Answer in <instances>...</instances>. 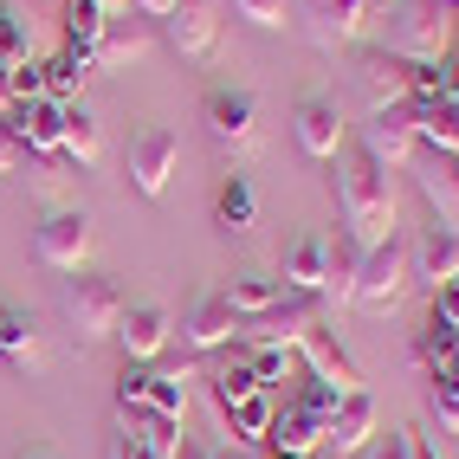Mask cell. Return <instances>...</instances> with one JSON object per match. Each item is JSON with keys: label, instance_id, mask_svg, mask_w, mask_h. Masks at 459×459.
<instances>
[{"label": "cell", "instance_id": "obj_1", "mask_svg": "<svg viewBox=\"0 0 459 459\" xmlns=\"http://www.w3.org/2000/svg\"><path fill=\"white\" fill-rule=\"evenodd\" d=\"M336 213H343V239H356L362 253L394 239V181L362 143H343L336 156Z\"/></svg>", "mask_w": 459, "mask_h": 459}, {"label": "cell", "instance_id": "obj_2", "mask_svg": "<svg viewBox=\"0 0 459 459\" xmlns=\"http://www.w3.org/2000/svg\"><path fill=\"white\" fill-rule=\"evenodd\" d=\"M382 46L394 58H408V65H440L459 46V7H446V0H408V7L388 20Z\"/></svg>", "mask_w": 459, "mask_h": 459}, {"label": "cell", "instance_id": "obj_3", "mask_svg": "<svg viewBox=\"0 0 459 459\" xmlns=\"http://www.w3.org/2000/svg\"><path fill=\"white\" fill-rule=\"evenodd\" d=\"M58 317H65L72 343L91 350V343H104V336H117L124 291H117V279H98V272H72V279L58 285Z\"/></svg>", "mask_w": 459, "mask_h": 459}, {"label": "cell", "instance_id": "obj_4", "mask_svg": "<svg viewBox=\"0 0 459 459\" xmlns=\"http://www.w3.org/2000/svg\"><path fill=\"white\" fill-rule=\"evenodd\" d=\"M201 130H207V149L221 162H247L259 149V104H253V91L213 84L201 98Z\"/></svg>", "mask_w": 459, "mask_h": 459}, {"label": "cell", "instance_id": "obj_5", "mask_svg": "<svg viewBox=\"0 0 459 459\" xmlns=\"http://www.w3.org/2000/svg\"><path fill=\"white\" fill-rule=\"evenodd\" d=\"M408 279H414V259H408V239L394 233V239H382V247L362 253L356 304H362V311H376V317H394V311H402V298H408Z\"/></svg>", "mask_w": 459, "mask_h": 459}, {"label": "cell", "instance_id": "obj_6", "mask_svg": "<svg viewBox=\"0 0 459 459\" xmlns=\"http://www.w3.org/2000/svg\"><path fill=\"white\" fill-rule=\"evenodd\" d=\"M91 247H98V233H91V213L84 207H52L46 221L33 227V259L46 265V272H84V259H91Z\"/></svg>", "mask_w": 459, "mask_h": 459}, {"label": "cell", "instance_id": "obj_7", "mask_svg": "<svg viewBox=\"0 0 459 459\" xmlns=\"http://www.w3.org/2000/svg\"><path fill=\"white\" fill-rule=\"evenodd\" d=\"M382 0H304V39H311L324 58L350 52L362 33H369Z\"/></svg>", "mask_w": 459, "mask_h": 459}, {"label": "cell", "instance_id": "obj_8", "mask_svg": "<svg viewBox=\"0 0 459 459\" xmlns=\"http://www.w3.org/2000/svg\"><path fill=\"white\" fill-rule=\"evenodd\" d=\"M175 162H181V136H175V130H162V124H149V130H136V136H130L124 175H130V188H136L143 201H162V195H169Z\"/></svg>", "mask_w": 459, "mask_h": 459}, {"label": "cell", "instance_id": "obj_9", "mask_svg": "<svg viewBox=\"0 0 459 459\" xmlns=\"http://www.w3.org/2000/svg\"><path fill=\"white\" fill-rule=\"evenodd\" d=\"M356 84H362V98H369V110H408L414 104V65L394 58L388 46H369L356 58Z\"/></svg>", "mask_w": 459, "mask_h": 459}, {"label": "cell", "instance_id": "obj_10", "mask_svg": "<svg viewBox=\"0 0 459 459\" xmlns=\"http://www.w3.org/2000/svg\"><path fill=\"white\" fill-rule=\"evenodd\" d=\"M175 336H181V350H188V356H213V350L239 343V311L227 304V291H201Z\"/></svg>", "mask_w": 459, "mask_h": 459}, {"label": "cell", "instance_id": "obj_11", "mask_svg": "<svg viewBox=\"0 0 459 459\" xmlns=\"http://www.w3.org/2000/svg\"><path fill=\"white\" fill-rule=\"evenodd\" d=\"M369 156L388 169V175H402V169H414V156H420V136H414V104L408 110H369V124H362V136H356Z\"/></svg>", "mask_w": 459, "mask_h": 459}, {"label": "cell", "instance_id": "obj_12", "mask_svg": "<svg viewBox=\"0 0 459 459\" xmlns=\"http://www.w3.org/2000/svg\"><path fill=\"white\" fill-rule=\"evenodd\" d=\"M298 362L311 369V382H324V388H336V394H356V388H362V369L350 362V350L336 343V330H330L324 317L298 336Z\"/></svg>", "mask_w": 459, "mask_h": 459}, {"label": "cell", "instance_id": "obj_13", "mask_svg": "<svg viewBox=\"0 0 459 459\" xmlns=\"http://www.w3.org/2000/svg\"><path fill=\"white\" fill-rule=\"evenodd\" d=\"M65 110L72 104H52V98H20L0 124L13 130V143L26 149V156H58L65 149Z\"/></svg>", "mask_w": 459, "mask_h": 459}, {"label": "cell", "instance_id": "obj_14", "mask_svg": "<svg viewBox=\"0 0 459 459\" xmlns=\"http://www.w3.org/2000/svg\"><path fill=\"white\" fill-rule=\"evenodd\" d=\"M324 317V304L317 298H298V291H285L272 311H259V317H247L239 324V343H285V350H298V336L311 330Z\"/></svg>", "mask_w": 459, "mask_h": 459}, {"label": "cell", "instance_id": "obj_15", "mask_svg": "<svg viewBox=\"0 0 459 459\" xmlns=\"http://www.w3.org/2000/svg\"><path fill=\"white\" fill-rule=\"evenodd\" d=\"M162 39L181 58H213L221 52V7L213 0H175V13L162 20Z\"/></svg>", "mask_w": 459, "mask_h": 459}, {"label": "cell", "instance_id": "obj_16", "mask_svg": "<svg viewBox=\"0 0 459 459\" xmlns=\"http://www.w3.org/2000/svg\"><path fill=\"white\" fill-rule=\"evenodd\" d=\"M291 136H298V149H304L311 162H336V156H343V143H350V130H343V117H336L330 98H298Z\"/></svg>", "mask_w": 459, "mask_h": 459}, {"label": "cell", "instance_id": "obj_17", "mask_svg": "<svg viewBox=\"0 0 459 459\" xmlns=\"http://www.w3.org/2000/svg\"><path fill=\"white\" fill-rule=\"evenodd\" d=\"M175 336V317L162 311V304H124V317H117V350H124V362H156L169 350Z\"/></svg>", "mask_w": 459, "mask_h": 459}, {"label": "cell", "instance_id": "obj_18", "mask_svg": "<svg viewBox=\"0 0 459 459\" xmlns=\"http://www.w3.org/2000/svg\"><path fill=\"white\" fill-rule=\"evenodd\" d=\"M0 369H13V376H39L46 369V336L20 304H0Z\"/></svg>", "mask_w": 459, "mask_h": 459}, {"label": "cell", "instance_id": "obj_19", "mask_svg": "<svg viewBox=\"0 0 459 459\" xmlns=\"http://www.w3.org/2000/svg\"><path fill=\"white\" fill-rule=\"evenodd\" d=\"M149 46H156V33H149V20L143 13H117L110 26H104V39H98V72H124V65H143L149 58Z\"/></svg>", "mask_w": 459, "mask_h": 459}, {"label": "cell", "instance_id": "obj_20", "mask_svg": "<svg viewBox=\"0 0 459 459\" xmlns=\"http://www.w3.org/2000/svg\"><path fill=\"white\" fill-rule=\"evenodd\" d=\"M408 259H414V279H427V285H453L459 279V233L453 227H420V239L408 247Z\"/></svg>", "mask_w": 459, "mask_h": 459}, {"label": "cell", "instance_id": "obj_21", "mask_svg": "<svg viewBox=\"0 0 459 459\" xmlns=\"http://www.w3.org/2000/svg\"><path fill=\"white\" fill-rule=\"evenodd\" d=\"M324 272H330V239H324V233H304L298 247L285 253L279 285L298 291V298H324Z\"/></svg>", "mask_w": 459, "mask_h": 459}, {"label": "cell", "instance_id": "obj_22", "mask_svg": "<svg viewBox=\"0 0 459 459\" xmlns=\"http://www.w3.org/2000/svg\"><path fill=\"white\" fill-rule=\"evenodd\" d=\"M91 78H98V58L78 52V46H65L58 58H46V65H39V91H46L52 104H78Z\"/></svg>", "mask_w": 459, "mask_h": 459}, {"label": "cell", "instance_id": "obj_23", "mask_svg": "<svg viewBox=\"0 0 459 459\" xmlns=\"http://www.w3.org/2000/svg\"><path fill=\"white\" fill-rule=\"evenodd\" d=\"M369 434H376V394H343V408H336V420H330V446L336 453H362V446H369Z\"/></svg>", "mask_w": 459, "mask_h": 459}, {"label": "cell", "instance_id": "obj_24", "mask_svg": "<svg viewBox=\"0 0 459 459\" xmlns=\"http://www.w3.org/2000/svg\"><path fill=\"white\" fill-rule=\"evenodd\" d=\"M356 272H362V247L356 239L336 233L330 239V272H324V311H343V304H356Z\"/></svg>", "mask_w": 459, "mask_h": 459}, {"label": "cell", "instance_id": "obj_25", "mask_svg": "<svg viewBox=\"0 0 459 459\" xmlns=\"http://www.w3.org/2000/svg\"><path fill=\"white\" fill-rule=\"evenodd\" d=\"M414 136L440 162H453L459 156V104H414Z\"/></svg>", "mask_w": 459, "mask_h": 459}, {"label": "cell", "instance_id": "obj_26", "mask_svg": "<svg viewBox=\"0 0 459 459\" xmlns=\"http://www.w3.org/2000/svg\"><path fill=\"white\" fill-rule=\"evenodd\" d=\"M259 221V195H253V181L247 175H227L221 181V195H213V227L221 233H247Z\"/></svg>", "mask_w": 459, "mask_h": 459}, {"label": "cell", "instance_id": "obj_27", "mask_svg": "<svg viewBox=\"0 0 459 459\" xmlns=\"http://www.w3.org/2000/svg\"><path fill=\"white\" fill-rule=\"evenodd\" d=\"M58 156H72L78 169H98V162H104V124H98L84 104L65 110V149H58Z\"/></svg>", "mask_w": 459, "mask_h": 459}, {"label": "cell", "instance_id": "obj_28", "mask_svg": "<svg viewBox=\"0 0 459 459\" xmlns=\"http://www.w3.org/2000/svg\"><path fill=\"white\" fill-rule=\"evenodd\" d=\"M272 414H279V394H247L239 408H227V427H233V446H259L272 434Z\"/></svg>", "mask_w": 459, "mask_h": 459}, {"label": "cell", "instance_id": "obj_29", "mask_svg": "<svg viewBox=\"0 0 459 459\" xmlns=\"http://www.w3.org/2000/svg\"><path fill=\"white\" fill-rule=\"evenodd\" d=\"M233 350L247 356V369H253V382L265 394H279V382L298 369V350H285V343H233Z\"/></svg>", "mask_w": 459, "mask_h": 459}, {"label": "cell", "instance_id": "obj_30", "mask_svg": "<svg viewBox=\"0 0 459 459\" xmlns=\"http://www.w3.org/2000/svg\"><path fill=\"white\" fill-rule=\"evenodd\" d=\"M279 298H285V285H279V279H265V272H233V285H227V304L239 311V324L259 317V311H272Z\"/></svg>", "mask_w": 459, "mask_h": 459}, {"label": "cell", "instance_id": "obj_31", "mask_svg": "<svg viewBox=\"0 0 459 459\" xmlns=\"http://www.w3.org/2000/svg\"><path fill=\"white\" fill-rule=\"evenodd\" d=\"M453 330H459V324H446V317H427V330L414 336V362H420L427 376L459 369V362H453Z\"/></svg>", "mask_w": 459, "mask_h": 459}, {"label": "cell", "instance_id": "obj_32", "mask_svg": "<svg viewBox=\"0 0 459 459\" xmlns=\"http://www.w3.org/2000/svg\"><path fill=\"white\" fill-rule=\"evenodd\" d=\"M104 7L98 0H65V46H78V52H98V39H104Z\"/></svg>", "mask_w": 459, "mask_h": 459}, {"label": "cell", "instance_id": "obj_33", "mask_svg": "<svg viewBox=\"0 0 459 459\" xmlns=\"http://www.w3.org/2000/svg\"><path fill=\"white\" fill-rule=\"evenodd\" d=\"M247 394H259V382H253V369H247V356L233 350V362H221V369H213V408H239L247 402Z\"/></svg>", "mask_w": 459, "mask_h": 459}, {"label": "cell", "instance_id": "obj_34", "mask_svg": "<svg viewBox=\"0 0 459 459\" xmlns=\"http://www.w3.org/2000/svg\"><path fill=\"white\" fill-rule=\"evenodd\" d=\"M427 408H434V420L446 427V434H459V369L427 376Z\"/></svg>", "mask_w": 459, "mask_h": 459}, {"label": "cell", "instance_id": "obj_35", "mask_svg": "<svg viewBox=\"0 0 459 459\" xmlns=\"http://www.w3.org/2000/svg\"><path fill=\"white\" fill-rule=\"evenodd\" d=\"M149 408L156 414H188V382H181V369H149Z\"/></svg>", "mask_w": 459, "mask_h": 459}, {"label": "cell", "instance_id": "obj_36", "mask_svg": "<svg viewBox=\"0 0 459 459\" xmlns=\"http://www.w3.org/2000/svg\"><path fill=\"white\" fill-rule=\"evenodd\" d=\"M233 13L247 26H259V33H279L285 26V0H233Z\"/></svg>", "mask_w": 459, "mask_h": 459}, {"label": "cell", "instance_id": "obj_37", "mask_svg": "<svg viewBox=\"0 0 459 459\" xmlns=\"http://www.w3.org/2000/svg\"><path fill=\"white\" fill-rule=\"evenodd\" d=\"M110 459H169V453L143 446V440H130V434H117V440H110Z\"/></svg>", "mask_w": 459, "mask_h": 459}, {"label": "cell", "instance_id": "obj_38", "mask_svg": "<svg viewBox=\"0 0 459 459\" xmlns=\"http://www.w3.org/2000/svg\"><path fill=\"white\" fill-rule=\"evenodd\" d=\"M434 317H446V324H459V279L434 291Z\"/></svg>", "mask_w": 459, "mask_h": 459}, {"label": "cell", "instance_id": "obj_39", "mask_svg": "<svg viewBox=\"0 0 459 459\" xmlns=\"http://www.w3.org/2000/svg\"><path fill=\"white\" fill-rule=\"evenodd\" d=\"M20 156H26V149L13 143V130H7V124H0V175H13V169H20Z\"/></svg>", "mask_w": 459, "mask_h": 459}, {"label": "cell", "instance_id": "obj_40", "mask_svg": "<svg viewBox=\"0 0 459 459\" xmlns=\"http://www.w3.org/2000/svg\"><path fill=\"white\" fill-rule=\"evenodd\" d=\"M408 459H446V453L427 440V434H414V427H408Z\"/></svg>", "mask_w": 459, "mask_h": 459}, {"label": "cell", "instance_id": "obj_41", "mask_svg": "<svg viewBox=\"0 0 459 459\" xmlns=\"http://www.w3.org/2000/svg\"><path fill=\"white\" fill-rule=\"evenodd\" d=\"M7 110H13V65L0 58V117H7Z\"/></svg>", "mask_w": 459, "mask_h": 459}, {"label": "cell", "instance_id": "obj_42", "mask_svg": "<svg viewBox=\"0 0 459 459\" xmlns=\"http://www.w3.org/2000/svg\"><path fill=\"white\" fill-rule=\"evenodd\" d=\"M169 459H213V446H201V440H188V434H181V446H175Z\"/></svg>", "mask_w": 459, "mask_h": 459}, {"label": "cell", "instance_id": "obj_43", "mask_svg": "<svg viewBox=\"0 0 459 459\" xmlns=\"http://www.w3.org/2000/svg\"><path fill=\"white\" fill-rule=\"evenodd\" d=\"M136 13H143V20H169L175 0H136Z\"/></svg>", "mask_w": 459, "mask_h": 459}, {"label": "cell", "instance_id": "obj_44", "mask_svg": "<svg viewBox=\"0 0 459 459\" xmlns=\"http://www.w3.org/2000/svg\"><path fill=\"white\" fill-rule=\"evenodd\" d=\"M376 459H408V434H388V446H382Z\"/></svg>", "mask_w": 459, "mask_h": 459}, {"label": "cell", "instance_id": "obj_45", "mask_svg": "<svg viewBox=\"0 0 459 459\" xmlns=\"http://www.w3.org/2000/svg\"><path fill=\"white\" fill-rule=\"evenodd\" d=\"M104 7V20H117V13H136V0H98Z\"/></svg>", "mask_w": 459, "mask_h": 459}, {"label": "cell", "instance_id": "obj_46", "mask_svg": "<svg viewBox=\"0 0 459 459\" xmlns=\"http://www.w3.org/2000/svg\"><path fill=\"white\" fill-rule=\"evenodd\" d=\"M213 459H253V446H221Z\"/></svg>", "mask_w": 459, "mask_h": 459}, {"label": "cell", "instance_id": "obj_47", "mask_svg": "<svg viewBox=\"0 0 459 459\" xmlns=\"http://www.w3.org/2000/svg\"><path fill=\"white\" fill-rule=\"evenodd\" d=\"M20 459H58V453H46V446H33V453H20Z\"/></svg>", "mask_w": 459, "mask_h": 459}, {"label": "cell", "instance_id": "obj_48", "mask_svg": "<svg viewBox=\"0 0 459 459\" xmlns=\"http://www.w3.org/2000/svg\"><path fill=\"white\" fill-rule=\"evenodd\" d=\"M446 175H453V188H459V156H453V162H446Z\"/></svg>", "mask_w": 459, "mask_h": 459}, {"label": "cell", "instance_id": "obj_49", "mask_svg": "<svg viewBox=\"0 0 459 459\" xmlns=\"http://www.w3.org/2000/svg\"><path fill=\"white\" fill-rule=\"evenodd\" d=\"M453 362H459V330H453Z\"/></svg>", "mask_w": 459, "mask_h": 459}, {"label": "cell", "instance_id": "obj_50", "mask_svg": "<svg viewBox=\"0 0 459 459\" xmlns=\"http://www.w3.org/2000/svg\"><path fill=\"white\" fill-rule=\"evenodd\" d=\"M446 7H459V0H446Z\"/></svg>", "mask_w": 459, "mask_h": 459}, {"label": "cell", "instance_id": "obj_51", "mask_svg": "<svg viewBox=\"0 0 459 459\" xmlns=\"http://www.w3.org/2000/svg\"><path fill=\"white\" fill-rule=\"evenodd\" d=\"M279 459H291V453H279Z\"/></svg>", "mask_w": 459, "mask_h": 459}, {"label": "cell", "instance_id": "obj_52", "mask_svg": "<svg viewBox=\"0 0 459 459\" xmlns=\"http://www.w3.org/2000/svg\"><path fill=\"white\" fill-rule=\"evenodd\" d=\"M453 52H459V46H453Z\"/></svg>", "mask_w": 459, "mask_h": 459}]
</instances>
